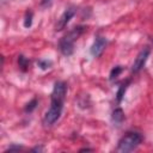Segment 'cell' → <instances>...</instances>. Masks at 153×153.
<instances>
[{
  "label": "cell",
  "mask_w": 153,
  "mask_h": 153,
  "mask_svg": "<svg viewBox=\"0 0 153 153\" xmlns=\"http://www.w3.org/2000/svg\"><path fill=\"white\" fill-rule=\"evenodd\" d=\"M22 148H23L22 146H18V145H17V146H14V145H13V146H11V147H10V148H8V149H7L6 152H12V151H19V149H22Z\"/></svg>",
  "instance_id": "14"
},
{
  "label": "cell",
  "mask_w": 153,
  "mask_h": 153,
  "mask_svg": "<svg viewBox=\"0 0 153 153\" xmlns=\"http://www.w3.org/2000/svg\"><path fill=\"white\" fill-rule=\"evenodd\" d=\"M111 120H112V122L116 123V124L122 123L123 120H124V112H123V110H122L121 108H116V109L112 111Z\"/></svg>",
  "instance_id": "7"
},
{
  "label": "cell",
  "mask_w": 153,
  "mask_h": 153,
  "mask_svg": "<svg viewBox=\"0 0 153 153\" xmlns=\"http://www.w3.org/2000/svg\"><path fill=\"white\" fill-rule=\"evenodd\" d=\"M37 63H38V67L41 69H48L51 66V61H48V60H39Z\"/></svg>",
  "instance_id": "13"
},
{
  "label": "cell",
  "mask_w": 153,
  "mask_h": 153,
  "mask_svg": "<svg viewBox=\"0 0 153 153\" xmlns=\"http://www.w3.org/2000/svg\"><path fill=\"white\" fill-rule=\"evenodd\" d=\"M32 17H33V13L31 11H26L25 17H24V26L25 27H30L32 25Z\"/></svg>",
  "instance_id": "11"
},
{
  "label": "cell",
  "mask_w": 153,
  "mask_h": 153,
  "mask_svg": "<svg viewBox=\"0 0 153 153\" xmlns=\"http://www.w3.org/2000/svg\"><path fill=\"white\" fill-rule=\"evenodd\" d=\"M84 151H92V149H90V148H81L80 149V152H84Z\"/></svg>",
  "instance_id": "16"
},
{
  "label": "cell",
  "mask_w": 153,
  "mask_h": 153,
  "mask_svg": "<svg viewBox=\"0 0 153 153\" xmlns=\"http://www.w3.org/2000/svg\"><path fill=\"white\" fill-rule=\"evenodd\" d=\"M50 0H42V4H47V2H49Z\"/></svg>",
  "instance_id": "17"
},
{
  "label": "cell",
  "mask_w": 153,
  "mask_h": 153,
  "mask_svg": "<svg viewBox=\"0 0 153 153\" xmlns=\"http://www.w3.org/2000/svg\"><path fill=\"white\" fill-rule=\"evenodd\" d=\"M106 43L108 42H106V38L105 37H102V36L96 37L93 44L91 45V54H92V56L99 57L103 54V51H104V49L106 47Z\"/></svg>",
  "instance_id": "6"
},
{
  "label": "cell",
  "mask_w": 153,
  "mask_h": 153,
  "mask_svg": "<svg viewBox=\"0 0 153 153\" xmlns=\"http://www.w3.org/2000/svg\"><path fill=\"white\" fill-rule=\"evenodd\" d=\"M122 72H123V67H122V66H116V67H114V68L111 69V72H110V76H109L110 81H114Z\"/></svg>",
  "instance_id": "10"
},
{
  "label": "cell",
  "mask_w": 153,
  "mask_h": 153,
  "mask_svg": "<svg viewBox=\"0 0 153 153\" xmlns=\"http://www.w3.org/2000/svg\"><path fill=\"white\" fill-rule=\"evenodd\" d=\"M75 13H76V7H75V6H69V7H67V8L65 10V12L61 14V17L57 19V23H56V25H55V31H61V30H63V29L67 26V24L69 23V20L75 16Z\"/></svg>",
  "instance_id": "4"
},
{
  "label": "cell",
  "mask_w": 153,
  "mask_h": 153,
  "mask_svg": "<svg viewBox=\"0 0 153 153\" xmlns=\"http://www.w3.org/2000/svg\"><path fill=\"white\" fill-rule=\"evenodd\" d=\"M32 151H33V152H42V151H43V147H41V146L38 147V146H37V147L32 148Z\"/></svg>",
  "instance_id": "15"
},
{
  "label": "cell",
  "mask_w": 153,
  "mask_h": 153,
  "mask_svg": "<svg viewBox=\"0 0 153 153\" xmlns=\"http://www.w3.org/2000/svg\"><path fill=\"white\" fill-rule=\"evenodd\" d=\"M129 82H130V81H129V80H127V81H124V82H122V84L120 85L118 91H117V93H116L117 103H121V102H122V98H123V96H124V93H126V90H127V87H128Z\"/></svg>",
  "instance_id": "8"
},
{
  "label": "cell",
  "mask_w": 153,
  "mask_h": 153,
  "mask_svg": "<svg viewBox=\"0 0 153 153\" xmlns=\"http://www.w3.org/2000/svg\"><path fill=\"white\" fill-rule=\"evenodd\" d=\"M18 65H19V68H20L23 72H26V71H27V68H29L30 61H29L25 56L19 55V57H18Z\"/></svg>",
  "instance_id": "9"
},
{
  "label": "cell",
  "mask_w": 153,
  "mask_h": 153,
  "mask_svg": "<svg viewBox=\"0 0 153 153\" xmlns=\"http://www.w3.org/2000/svg\"><path fill=\"white\" fill-rule=\"evenodd\" d=\"M149 54H151V49H149L148 47H145V48L137 54V56L135 57V60H134V62H133V66H131V72H133V73H139V72L143 68V66L146 65V61H147Z\"/></svg>",
  "instance_id": "5"
},
{
  "label": "cell",
  "mask_w": 153,
  "mask_h": 153,
  "mask_svg": "<svg viewBox=\"0 0 153 153\" xmlns=\"http://www.w3.org/2000/svg\"><path fill=\"white\" fill-rule=\"evenodd\" d=\"M67 94V84L65 81H56L51 92V104L44 115L43 122L45 126H53L61 116L63 103Z\"/></svg>",
  "instance_id": "1"
},
{
  "label": "cell",
  "mask_w": 153,
  "mask_h": 153,
  "mask_svg": "<svg viewBox=\"0 0 153 153\" xmlns=\"http://www.w3.org/2000/svg\"><path fill=\"white\" fill-rule=\"evenodd\" d=\"M36 105H37V99L33 98L30 103L26 104V106H25V111H26V112H31V111H33V110L36 109Z\"/></svg>",
  "instance_id": "12"
},
{
  "label": "cell",
  "mask_w": 153,
  "mask_h": 153,
  "mask_svg": "<svg viewBox=\"0 0 153 153\" xmlns=\"http://www.w3.org/2000/svg\"><path fill=\"white\" fill-rule=\"evenodd\" d=\"M85 30H86V26H82V25L75 26L71 31H68L67 35H65L60 39V42H59V49H60V51L65 56H69V55L73 54V51H74V43L84 33Z\"/></svg>",
  "instance_id": "2"
},
{
  "label": "cell",
  "mask_w": 153,
  "mask_h": 153,
  "mask_svg": "<svg viewBox=\"0 0 153 153\" xmlns=\"http://www.w3.org/2000/svg\"><path fill=\"white\" fill-rule=\"evenodd\" d=\"M142 142V135L137 131H128L126 133L117 143V151L126 153L134 151Z\"/></svg>",
  "instance_id": "3"
},
{
  "label": "cell",
  "mask_w": 153,
  "mask_h": 153,
  "mask_svg": "<svg viewBox=\"0 0 153 153\" xmlns=\"http://www.w3.org/2000/svg\"><path fill=\"white\" fill-rule=\"evenodd\" d=\"M152 42H153V38H152Z\"/></svg>",
  "instance_id": "18"
}]
</instances>
